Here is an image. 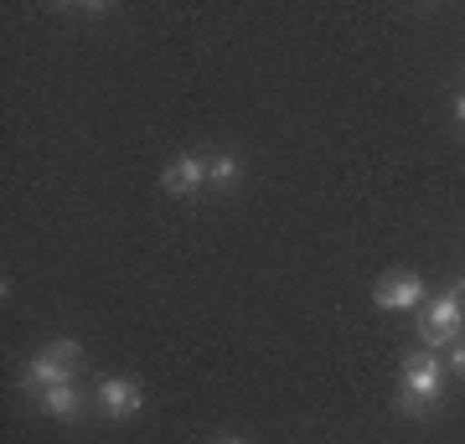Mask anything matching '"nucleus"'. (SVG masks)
I'll list each match as a JSON object with an SVG mask.
<instances>
[{
	"label": "nucleus",
	"mask_w": 465,
	"mask_h": 444,
	"mask_svg": "<svg viewBox=\"0 0 465 444\" xmlns=\"http://www.w3.org/2000/svg\"><path fill=\"white\" fill-rule=\"evenodd\" d=\"M460 321H465V280H455L440 300H430V315L419 321L424 351H434V346H455V341H460Z\"/></svg>",
	"instance_id": "f257e3e1"
},
{
	"label": "nucleus",
	"mask_w": 465,
	"mask_h": 444,
	"mask_svg": "<svg viewBox=\"0 0 465 444\" xmlns=\"http://www.w3.org/2000/svg\"><path fill=\"white\" fill-rule=\"evenodd\" d=\"M73 357H78V346L73 341H57V346H47V351H36L32 362H26V372H21V388L42 398L47 388L73 382Z\"/></svg>",
	"instance_id": "f03ea898"
},
{
	"label": "nucleus",
	"mask_w": 465,
	"mask_h": 444,
	"mask_svg": "<svg viewBox=\"0 0 465 444\" xmlns=\"http://www.w3.org/2000/svg\"><path fill=\"white\" fill-rule=\"evenodd\" d=\"M445 388V367L434 362L430 351H419L403 362V413H430V403Z\"/></svg>",
	"instance_id": "7ed1b4c3"
},
{
	"label": "nucleus",
	"mask_w": 465,
	"mask_h": 444,
	"mask_svg": "<svg viewBox=\"0 0 465 444\" xmlns=\"http://www.w3.org/2000/svg\"><path fill=\"white\" fill-rule=\"evenodd\" d=\"M372 300H378L382 311H419V305H424V280H419V274H388V280L372 290Z\"/></svg>",
	"instance_id": "20e7f679"
},
{
	"label": "nucleus",
	"mask_w": 465,
	"mask_h": 444,
	"mask_svg": "<svg viewBox=\"0 0 465 444\" xmlns=\"http://www.w3.org/2000/svg\"><path fill=\"white\" fill-rule=\"evenodd\" d=\"M140 403H145V393H140L134 378H104L99 382V409L109 419H130V413H140Z\"/></svg>",
	"instance_id": "39448f33"
},
{
	"label": "nucleus",
	"mask_w": 465,
	"mask_h": 444,
	"mask_svg": "<svg viewBox=\"0 0 465 444\" xmlns=\"http://www.w3.org/2000/svg\"><path fill=\"white\" fill-rule=\"evenodd\" d=\"M161 186H166L171 197H197L202 186H207V161H202V155H176V161L166 165Z\"/></svg>",
	"instance_id": "423d86ee"
},
{
	"label": "nucleus",
	"mask_w": 465,
	"mask_h": 444,
	"mask_svg": "<svg viewBox=\"0 0 465 444\" xmlns=\"http://www.w3.org/2000/svg\"><path fill=\"white\" fill-rule=\"evenodd\" d=\"M36 403H42V413H52V419H78V413H84V393H78V382L47 388V393L36 398Z\"/></svg>",
	"instance_id": "0eeeda50"
},
{
	"label": "nucleus",
	"mask_w": 465,
	"mask_h": 444,
	"mask_svg": "<svg viewBox=\"0 0 465 444\" xmlns=\"http://www.w3.org/2000/svg\"><path fill=\"white\" fill-rule=\"evenodd\" d=\"M238 176H243V165H238V155H228V150L207 161V182H213V186H232Z\"/></svg>",
	"instance_id": "6e6552de"
},
{
	"label": "nucleus",
	"mask_w": 465,
	"mask_h": 444,
	"mask_svg": "<svg viewBox=\"0 0 465 444\" xmlns=\"http://www.w3.org/2000/svg\"><path fill=\"white\" fill-rule=\"evenodd\" d=\"M450 362H455V372H465V341L455 346V357H450Z\"/></svg>",
	"instance_id": "1a4fd4ad"
},
{
	"label": "nucleus",
	"mask_w": 465,
	"mask_h": 444,
	"mask_svg": "<svg viewBox=\"0 0 465 444\" xmlns=\"http://www.w3.org/2000/svg\"><path fill=\"white\" fill-rule=\"evenodd\" d=\"M455 119H460V124H465V94H460V99H455Z\"/></svg>",
	"instance_id": "9d476101"
},
{
	"label": "nucleus",
	"mask_w": 465,
	"mask_h": 444,
	"mask_svg": "<svg viewBox=\"0 0 465 444\" xmlns=\"http://www.w3.org/2000/svg\"><path fill=\"white\" fill-rule=\"evenodd\" d=\"M217 444H238V439H217Z\"/></svg>",
	"instance_id": "9b49d317"
}]
</instances>
